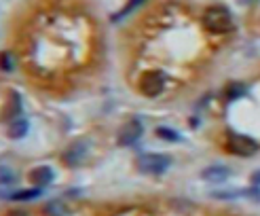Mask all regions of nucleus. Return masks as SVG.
Returning <instances> with one entry per match:
<instances>
[{
	"mask_svg": "<svg viewBox=\"0 0 260 216\" xmlns=\"http://www.w3.org/2000/svg\"><path fill=\"white\" fill-rule=\"evenodd\" d=\"M136 165L142 174H163L172 165V159L167 155H154V152H146L136 159Z\"/></svg>",
	"mask_w": 260,
	"mask_h": 216,
	"instance_id": "obj_3",
	"label": "nucleus"
},
{
	"mask_svg": "<svg viewBox=\"0 0 260 216\" xmlns=\"http://www.w3.org/2000/svg\"><path fill=\"white\" fill-rule=\"evenodd\" d=\"M245 94H248V89H245V85H241V83H231L226 87V100L229 102H235L237 98H241Z\"/></svg>",
	"mask_w": 260,
	"mask_h": 216,
	"instance_id": "obj_12",
	"label": "nucleus"
},
{
	"mask_svg": "<svg viewBox=\"0 0 260 216\" xmlns=\"http://www.w3.org/2000/svg\"><path fill=\"white\" fill-rule=\"evenodd\" d=\"M252 184H258V187H260V172L252 176Z\"/></svg>",
	"mask_w": 260,
	"mask_h": 216,
	"instance_id": "obj_20",
	"label": "nucleus"
},
{
	"mask_svg": "<svg viewBox=\"0 0 260 216\" xmlns=\"http://www.w3.org/2000/svg\"><path fill=\"white\" fill-rule=\"evenodd\" d=\"M28 121H25L23 117H17V119H13L9 121V138H23L25 134H28Z\"/></svg>",
	"mask_w": 260,
	"mask_h": 216,
	"instance_id": "obj_10",
	"label": "nucleus"
},
{
	"mask_svg": "<svg viewBox=\"0 0 260 216\" xmlns=\"http://www.w3.org/2000/svg\"><path fill=\"white\" fill-rule=\"evenodd\" d=\"M203 28L212 34H226L235 28L233 15L226 7H210L203 11Z\"/></svg>",
	"mask_w": 260,
	"mask_h": 216,
	"instance_id": "obj_1",
	"label": "nucleus"
},
{
	"mask_svg": "<svg viewBox=\"0 0 260 216\" xmlns=\"http://www.w3.org/2000/svg\"><path fill=\"white\" fill-rule=\"evenodd\" d=\"M53 178H55V174H53V170H51L49 165H41V168H34V170L28 174V180H30L34 187H41V189L53 182Z\"/></svg>",
	"mask_w": 260,
	"mask_h": 216,
	"instance_id": "obj_7",
	"label": "nucleus"
},
{
	"mask_svg": "<svg viewBox=\"0 0 260 216\" xmlns=\"http://www.w3.org/2000/svg\"><path fill=\"white\" fill-rule=\"evenodd\" d=\"M121 214H142V210H136V208H129V210H121Z\"/></svg>",
	"mask_w": 260,
	"mask_h": 216,
	"instance_id": "obj_19",
	"label": "nucleus"
},
{
	"mask_svg": "<svg viewBox=\"0 0 260 216\" xmlns=\"http://www.w3.org/2000/svg\"><path fill=\"white\" fill-rule=\"evenodd\" d=\"M226 148H229V152H233V155H239V157H252L254 152H258L260 144L256 142L254 138H250V136L229 132V136H226Z\"/></svg>",
	"mask_w": 260,
	"mask_h": 216,
	"instance_id": "obj_2",
	"label": "nucleus"
},
{
	"mask_svg": "<svg viewBox=\"0 0 260 216\" xmlns=\"http://www.w3.org/2000/svg\"><path fill=\"white\" fill-rule=\"evenodd\" d=\"M41 187H36V189H28V191H17V193H13V195H5L7 199H13V201H30V199H36V197H41Z\"/></svg>",
	"mask_w": 260,
	"mask_h": 216,
	"instance_id": "obj_11",
	"label": "nucleus"
},
{
	"mask_svg": "<svg viewBox=\"0 0 260 216\" xmlns=\"http://www.w3.org/2000/svg\"><path fill=\"white\" fill-rule=\"evenodd\" d=\"M165 89V76L159 70H150L144 72L140 79V91L144 94L146 98H157L161 91Z\"/></svg>",
	"mask_w": 260,
	"mask_h": 216,
	"instance_id": "obj_4",
	"label": "nucleus"
},
{
	"mask_svg": "<svg viewBox=\"0 0 260 216\" xmlns=\"http://www.w3.org/2000/svg\"><path fill=\"white\" fill-rule=\"evenodd\" d=\"M87 150H89V144L83 142V140H79V142H72L66 150H63L61 161L72 165V168H76V165H81L87 159Z\"/></svg>",
	"mask_w": 260,
	"mask_h": 216,
	"instance_id": "obj_6",
	"label": "nucleus"
},
{
	"mask_svg": "<svg viewBox=\"0 0 260 216\" xmlns=\"http://www.w3.org/2000/svg\"><path fill=\"white\" fill-rule=\"evenodd\" d=\"M243 197H250V199H254V201L260 203V187L258 184H252L248 191H243Z\"/></svg>",
	"mask_w": 260,
	"mask_h": 216,
	"instance_id": "obj_17",
	"label": "nucleus"
},
{
	"mask_svg": "<svg viewBox=\"0 0 260 216\" xmlns=\"http://www.w3.org/2000/svg\"><path fill=\"white\" fill-rule=\"evenodd\" d=\"M3 70L5 72H11L13 70V57H11L9 51H5V53H3Z\"/></svg>",
	"mask_w": 260,
	"mask_h": 216,
	"instance_id": "obj_18",
	"label": "nucleus"
},
{
	"mask_svg": "<svg viewBox=\"0 0 260 216\" xmlns=\"http://www.w3.org/2000/svg\"><path fill=\"white\" fill-rule=\"evenodd\" d=\"M154 134H157L161 140H167V142H180V134L176 132V130H170V127H157V132H154Z\"/></svg>",
	"mask_w": 260,
	"mask_h": 216,
	"instance_id": "obj_14",
	"label": "nucleus"
},
{
	"mask_svg": "<svg viewBox=\"0 0 260 216\" xmlns=\"http://www.w3.org/2000/svg\"><path fill=\"white\" fill-rule=\"evenodd\" d=\"M5 121H13L21 117V96L17 91H9V102L5 106V112H3Z\"/></svg>",
	"mask_w": 260,
	"mask_h": 216,
	"instance_id": "obj_8",
	"label": "nucleus"
},
{
	"mask_svg": "<svg viewBox=\"0 0 260 216\" xmlns=\"http://www.w3.org/2000/svg\"><path fill=\"white\" fill-rule=\"evenodd\" d=\"M0 182H3V187H9V184H15V182H17V174H15V172H13L11 168H7V165H5V168H3V170H0Z\"/></svg>",
	"mask_w": 260,
	"mask_h": 216,
	"instance_id": "obj_15",
	"label": "nucleus"
},
{
	"mask_svg": "<svg viewBox=\"0 0 260 216\" xmlns=\"http://www.w3.org/2000/svg\"><path fill=\"white\" fill-rule=\"evenodd\" d=\"M45 212H47V214H66L68 210L63 208V203H59V201H51V203H47Z\"/></svg>",
	"mask_w": 260,
	"mask_h": 216,
	"instance_id": "obj_16",
	"label": "nucleus"
},
{
	"mask_svg": "<svg viewBox=\"0 0 260 216\" xmlns=\"http://www.w3.org/2000/svg\"><path fill=\"white\" fill-rule=\"evenodd\" d=\"M144 134V127H142L140 119H129L121 130H119V136H116V142H119V146H132L136 144L140 136Z\"/></svg>",
	"mask_w": 260,
	"mask_h": 216,
	"instance_id": "obj_5",
	"label": "nucleus"
},
{
	"mask_svg": "<svg viewBox=\"0 0 260 216\" xmlns=\"http://www.w3.org/2000/svg\"><path fill=\"white\" fill-rule=\"evenodd\" d=\"M229 174H231V170L226 168V165H212V168H207V170L201 172V178L207 180V182L218 184V182H224L229 178Z\"/></svg>",
	"mask_w": 260,
	"mask_h": 216,
	"instance_id": "obj_9",
	"label": "nucleus"
},
{
	"mask_svg": "<svg viewBox=\"0 0 260 216\" xmlns=\"http://www.w3.org/2000/svg\"><path fill=\"white\" fill-rule=\"evenodd\" d=\"M142 3H144V0H129V3H127L119 13H114V15H112V21H121V19H123V17H127L134 9H138Z\"/></svg>",
	"mask_w": 260,
	"mask_h": 216,
	"instance_id": "obj_13",
	"label": "nucleus"
}]
</instances>
